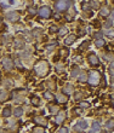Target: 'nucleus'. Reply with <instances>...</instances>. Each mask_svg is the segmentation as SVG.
<instances>
[{"label": "nucleus", "instance_id": "nucleus-9", "mask_svg": "<svg viewBox=\"0 0 114 133\" xmlns=\"http://www.w3.org/2000/svg\"><path fill=\"white\" fill-rule=\"evenodd\" d=\"M74 128L77 129V131H84V129H86L87 128V122L85 121V120H81V121H79L75 126H74Z\"/></svg>", "mask_w": 114, "mask_h": 133}, {"label": "nucleus", "instance_id": "nucleus-2", "mask_svg": "<svg viewBox=\"0 0 114 133\" xmlns=\"http://www.w3.org/2000/svg\"><path fill=\"white\" fill-rule=\"evenodd\" d=\"M70 5H72V0H57L55 4V9L57 12H63L69 9Z\"/></svg>", "mask_w": 114, "mask_h": 133}, {"label": "nucleus", "instance_id": "nucleus-39", "mask_svg": "<svg viewBox=\"0 0 114 133\" xmlns=\"http://www.w3.org/2000/svg\"><path fill=\"white\" fill-rule=\"evenodd\" d=\"M89 45V41H84L81 44V46H80V47H81V49H86V46Z\"/></svg>", "mask_w": 114, "mask_h": 133}, {"label": "nucleus", "instance_id": "nucleus-17", "mask_svg": "<svg viewBox=\"0 0 114 133\" xmlns=\"http://www.w3.org/2000/svg\"><path fill=\"white\" fill-rule=\"evenodd\" d=\"M78 80H79V82H86L87 80H89V76L86 75V73H80L79 74V76H78Z\"/></svg>", "mask_w": 114, "mask_h": 133}, {"label": "nucleus", "instance_id": "nucleus-32", "mask_svg": "<svg viewBox=\"0 0 114 133\" xmlns=\"http://www.w3.org/2000/svg\"><path fill=\"white\" fill-rule=\"evenodd\" d=\"M90 5H91L92 9H98V3H97L96 0H91V1H90Z\"/></svg>", "mask_w": 114, "mask_h": 133}, {"label": "nucleus", "instance_id": "nucleus-21", "mask_svg": "<svg viewBox=\"0 0 114 133\" xmlns=\"http://www.w3.org/2000/svg\"><path fill=\"white\" fill-rule=\"evenodd\" d=\"M105 40H103V39H96V41H95V45H96V47H103V46H105Z\"/></svg>", "mask_w": 114, "mask_h": 133}, {"label": "nucleus", "instance_id": "nucleus-37", "mask_svg": "<svg viewBox=\"0 0 114 133\" xmlns=\"http://www.w3.org/2000/svg\"><path fill=\"white\" fill-rule=\"evenodd\" d=\"M82 98V93H77L75 94V101H80Z\"/></svg>", "mask_w": 114, "mask_h": 133}, {"label": "nucleus", "instance_id": "nucleus-13", "mask_svg": "<svg viewBox=\"0 0 114 133\" xmlns=\"http://www.w3.org/2000/svg\"><path fill=\"white\" fill-rule=\"evenodd\" d=\"M9 98H10V96H9V92L7 91H4V90H3V91L0 92V102H1V103L6 102Z\"/></svg>", "mask_w": 114, "mask_h": 133}, {"label": "nucleus", "instance_id": "nucleus-44", "mask_svg": "<svg viewBox=\"0 0 114 133\" xmlns=\"http://www.w3.org/2000/svg\"><path fill=\"white\" fill-rule=\"evenodd\" d=\"M55 19H59V15H55Z\"/></svg>", "mask_w": 114, "mask_h": 133}, {"label": "nucleus", "instance_id": "nucleus-20", "mask_svg": "<svg viewBox=\"0 0 114 133\" xmlns=\"http://www.w3.org/2000/svg\"><path fill=\"white\" fill-rule=\"evenodd\" d=\"M11 109L10 108H4L3 109V111H1V115H3V117H9V116H11Z\"/></svg>", "mask_w": 114, "mask_h": 133}, {"label": "nucleus", "instance_id": "nucleus-1", "mask_svg": "<svg viewBox=\"0 0 114 133\" xmlns=\"http://www.w3.org/2000/svg\"><path fill=\"white\" fill-rule=\"evenodd\" d=\"M49 70H50V65H49V63L46 61H40V62H38L37 64L34 65V71H35V74L38 76L47 75Z\"/></svg>", "mask_w": 114, "mask_h": 133}, {"label": "nucleus", "instance_id": "nucleus-35", "mask_svg": "<svg viewBox=\"0 0 114 133\" xmlns=\"http://www.w3.org/2000/svg\"><path fill=\"white\" fill-rule=\"evenodd\" d=\"M67 55H68V50H67V49H63V50H61V56H62L63 58H66V57H67Z\"/></svg>", "mask_w": 114, "mask_h": 133}, {"label": "nucleus", "instance_id": "nucleus-43", "mask_svg": "<svg viewBox=\"0 0 114 133\" xmlns=\"http://www.w3.org/2000/svg\"><path fill=\"white\" fill-rule=\"evenodd\" d=\"M106 27H112V21H110V19L107 21V23H106Z\"/></svg>", "mask_w": 114, "mask_h": 133}, {"label": "nucleus", "instance_id": "nucleus-5", "mask_svg": "<svg viewBox=\"0 0 114 133\" xmlns=\"http://www.w3.org/2000/svg\"><path fill=\"white\" fill-rule=\"evenodd\" d=\"M1 65H3V68L5 70H11L12 67H14V62H12V59L10 57H4L1 59Z\"/></svg>", "mask_w": 114, "mask_h": 133}, {"label": "nucleus", "instance_id": "nucleus-23", "mask_svg": "<svg viewBox=\"0 0 114 133\" xmlns=\"http://www.w3.org/2000/svg\"><path fill=\"white\" fill-rule=\"evenodd\" d=\"M32 104L34 106H39V104H40V98L39 97H32Z\"/></svg>", "mask_w": 114, "mask_h": 133}, {"label": "nucleus", "instance_id": "nucleus-16", "mask_svg": "<svg viewBox=\"0 0 114 133\" xmlns=\"http://www.w3.org/2000/svg\"><path fill=\"white\" fill-rule=\"evenodd\" d=\"M62 92L66 93V94H72V92H73V86H72V85H69V83H67V85L63 87Z\"/></svg>", "mask_w": 114, "mask_h": 133}, {"label": "nucleus", "instance_id": "nucleus-7", "mask_svg": "<svg viewBox=\"0 0 114 133\" xmlns=\"http://www.w3.org/2000/svg\"><path fill=\"white\" fill-rule=\"evenodd\" d=\"M89 62H90V64L94 65V67L100 65V59H98V57H97L95 53H90V55H89Z\"/></svg>", "mask_w": 114, "mask_h": 133}, {"label": "nucleus", "instance_id": "nucleus-8", "mask_svg": "<svg viewBox=\"0 0 114 133\" xmlns=\"http://www.w3.org/2000/svg\"><path fill=\"white\" fill-rule=\"evenodd\" d=\"M33 121H34L37 125H40V126H46V125H47V121H46V119H45V117H43V116H40V115L34 116Z\"/></svg>", "mask_w": 114, "mask_h": 133}, {"label": "nucleus", "instance_id": "nucleus-12", "mask_svg": "<svg viewBox=\"0 0 114 133\" xmlns=\"http://www.w3.org/2000/svg\"><path fill=\"white\" fill-rule=\"evenodd\" d=\"M56 99L58 103H67L68 102V97L66 96V93H61L58 96H56Z\"/></svg>", "mask_w": 114, "mask_h": 133}, {"label": "nucleus", "instance_id": "nucleus-38", "mask_svg": "<svg viewBox=\"0 0 114 133\" xmlns=\"http://www.w3.org/2000/svg\"><path fill=\"white\" fill-rule=\"evenodd\" d=\"M59 133H68V128L67 127H62L59 129Z\"/></svg>", "mask_w": 114, "mask_h": 133}, {"label": "nucleus", "instance_id": "nucleus-4", "mask_svg": "<svg viewBox=\"0 0 114 133\" xmlns=\"http://www.w3.org/2000/svg\"><path fill=\"white\" fill-rule=\"evenodd\" d=\"M5 18L7 19L9 22L16 23L19 21V14L17 11H11V12H7V14L5 15Z\"/></svg>", "mask_w": 114, "mask_h": 133}, {"label": "nucleus", "instance_id": "nucleus-27", "mask_svg": "<svg viewBox=\"0 0 114 133\" xmlns=\"http://www.w3.org/2000/svg\"><path fill=\"white\" fill-rule=\"evenodd\" d=\"M81 9L85 10V11H87V10L92 9V7H91V5H90V3H82V4H81Z\"/></svg>", "mask_w": 114, "mask_h": 133}, {"label": "nucleus", "instance_id": "nucleus-36", "mask_svg": "<svg viewBox=\"0 0 114 133\" xmlns=\"http://www.w3.org/2000/svg\"><path fill=\"white\" fill-rule=\"evenodd\" d=\"M28 11H29V14H30V15H35L38 12L35 7H29V10H28Z\"/></svg>", "mask_w": 114, "mask_h": 133}, {"label": "nucleus", "instance_id": "nucleus-22", "mask_svg": "<svg viewBox=\"0 0 114 133\" xmlns=\"http://www.w3.org/2000/svg\"><path fill=\"white\" fill-rule=\"evenodd\" d=\"M14 115L16 117H19V116H22L23 115V109L22 108H16L14 110Z\"/></svg>", "mask_w": 114, "mask_h": 133}, {"label": "nucleus", "instance_id": "nucleus-40", "mask_svg": "<svg viewBox=\"0 0 114 133\" xmlns=\"http://www.w3.org/2000/svg\"><path fill=\"white\" fill-rule=\"evenodd\" d=\"M84 34H85V29L84 28H80L79 29V35H84Z\"/></svg>", "mask_w": 114, "mask_h": 133}, {"label": "nucleus", "instance_id": "nucleus-18", "mask_svg": "<svg viewBox=\"0 0 114 133\" xmlns=\"http://www.w3.org/2000/svg\"><path fill=\"white\" fill-rule=\"evenodd\" d=\"M106 128L108 131H113L114 129V119H110L106 122Z\"/></svg>", "mask_w": 114, "mask_h": 133}, {"label": "nucleus", "instance_id": "nucleus-41", "mask_svg": "<svg viewBox=\"0 0 114 133\" xmlns=\"http://www.w3.org/2000/svg\"><path fill=\"white\" fill-rule=\"evenodd\" d=\"M56 70H57V71H58V73H61V71H63L64 69H63V67H62V68H61V65H57V68H56Z\"/></svg>", "mask_w": 114, "mask_h": 133}, {"label": "nucleus", "instance_id": "nucleus-3", "mask_svg": "<svg viewBox=\"0 0 114 133\" xmlns=\"http://www.w3.org/2000/svg\"><path fill=\"white\" fill-rule=\"evenodd\" d=\"M100 80H101V74L97 70H91L89 73V80H87V82L90 83L91 86H97L100 83Z\"/></svg>", "mask_w": 114, "mask_h": 133}, {"label": "nucleus", "instance_id": "nucleus-10", "mask_svg": "<svg viewBox=\"0 0 114 133\" xmlns=\"http://www.w3.org/2000/svg\"><path fill=\"white\" fill-rule=\"evenodd\" d=\"M66 120V113L64 111H59L58 114L56 115V124L61 125Z\"/></svg>", "mask_w": 114, "mask_h": 133}, {"label": "nucleus", "instance_id": "nucleus-28", "mask_svg": "<svg viewBox=\"0 0 114 133\" xmlns=\"http://www.w3.org/2000/svg\"><path fill=\"white\" fill-rule=\"evenodd\" d=\"M109 74H110V76H112V79L114 80V61L109 65Z\"/></svg>", "mask_w": 114, "mask_h": 133}, {"label": "nucleus", "instance_id": "nucleus-14", "mask_svg": "<svg viewBox=\"0 0 114 133\" xmlns=\"http://www.w3.org/2000/svg\"><path fill=\"white\" fill-rule=\"evenodd\" d=\"M101 131V125L98 121H95L94 124H92V129L90 131V133H97Z\"/></svg>", "mask_w": 114, "mask_h": 133}, {"label": "nucleus", "instance_id": "nucleus-29", "mask_svg": "<svg viewBox=\"0 0 114 133\" xmlns=\"http://www.w3.org/2000/svg\"><path fill=\"white\" fill-rule=\"evenodd\" d=\"M106 35L109 38H114V29H108V30H106Z\"/></svg>", "mask_w": 114, "mask_h": 133}, {"label": "nucleus", "instance_id": "nucleus-31", "mask_svg": "<svg viewBox=\"0 0 114 133\" xmlns=\"http://www.w3.org/2000/svg\"><path fill=\"white\" fill-rule=\"evenodd\" d=\"M33 133H45V131H44L43 127H35L33 129Z\"/></svg>", "mask_w": 114, "mask_h": 133}, {"label": "nucleus", "instance_id": "nucleus-30", "mask_svg": "<svg viewBox=\"0 0 114 133\" xmlns=\"http://www.w3.org/2000/svg\"><path fill=\"white\" fill-rule=\"evenodd\" d=\"M49 30H50L51 34H54V33H58V32H59V29H58L57 27H56V26H51Z\"/></svg>", "mask_w": 114, "mask_h": 133}, {"label": "nucleus", "instance_id": "nucleus-11", "mask_svg": "<svg viewBox=\"0 0 114 133\" xmlns=\"http://www.w3.org/2000/svg\"><path fill=\"white\" fill-rule=\"evenodd\" d=\"M14 44H15V47L16 49H23V46H24V41H23V39H21V38H16Z\"/></svg>", "mask_w": 114, "mask_h": 133}, {"label": "nucleus", "instance_id": "nucleus-33", "mask_svg": "<svg viewBox=\"0 0 114 133\" xmlns=\"http://www.w3.org/2000/svg\"><path fill=\"white\" fill-rule=\"evenodd\" d=\"M67 28L66 27H62V28H59V32H58V34L59 35H64V34H67Z\"/></svg>", "mask_w": 114, "mask_h": 133}, {"label": "nucleus", "instance_id": "nucleus-42", "mask_svg": "<svg viewBox=\"0 0 114 133\" xmlns=\"http://www.w3.org/2000/svg\"><path fill=\"white\" fill-rule=\"evenodd\" d=\"M95 38H97V39H102V33H96Z\"/></svg>", "mask_w": 114, "mask_h": 133}, {"label": "nucleus", "instance_id": "nucleus-34", "mask_svg": "<svg viewBox=\"0 0 114 133\" xmlns=\"http://www.w3.org/2000/svg\"><path fill=\"white\" fill-rule=\"evenodd\" d=\"M113 57H114V56L112 55V53H106V55H105V59L106 61H112V59H113Z\"/></svg>", "mask_w": 114, "mask_h": 133}, {"label": "nucleus", "instance_id": "nucleus-6", "mask_svg": "<svg viewBox=\"0 0 114 133\" xmlns=\"http://www.w3.org/2000/svg\"><path fill=\"white\" fill-rule=\"evenodd\" d=\"M39 16H40L41 18H49L51 16V9L49 6H43L39 10Z\"/></svg>", "mask_w": 114, "mask_h": 133}, {"label": "nucleus", "instance_id": "nucleus-19", "mask_svg": "<svg viewBox=\"0 0 114 133\" xmlns=\"http://www.w3.org/2000/svg\"><path fill=\"white\" fill-rule=\"evenodd\" d=\"M109 14H110V11H109V9H108L107 6L102 7V9H101V11H100V15H101V16H103V17H107Z\"/></svg>", "mask_w": 114, "mask_h": 133}, {"label": "nucleus", "instance_id": "nucleus-15", "mask_svg": "<svg viewBox=\"0 0 114 133\" xmlns=\"http://www.w3.org/2000/svg\"><path fill=\"white\" fill-rule=\"evenodd\" d=\"M75 39H77V37L73 35V34H72V35H68V37L64 39V44H66V45H72V44L75 41Z\"/></svg>", "mask_w": 114, "mask_h": 133}, {"label": "nucleus", "instance_id": "nucleus-26", "mask_svg": "<svg viewBox=\"0 0 114 133\" xmlns=\"http://www.w3.org/2000/svg\"><path fill=\"white\" fill-rule=\"evenodd\" d=\"M79 106H80V109H86L90 106V103L89 102H80L79 103Z\"/></svg>", "mask_w": 114, "mask_h": 133}, {"label": "nucleus", "instance_id": "nucleus-24", "mask_svg": "<svg viewBox=\"0 0 114 133\" xmlns=\"http://www.w3.org/2000/svg\"><path fill=\"white\" fill-rule=\"evenodd\" d=\"M44 98H45V99H47V101L52 99V98H54V94H52V92H50V91L44 92Z\"/></svg>", "mask_w": 114, "mask_h": 133}, {"label": "nucleus", "instance_id": "nucleus-25", "mask_svg": "<svg viewBox=\"0 0 114 133\" xmlns=\"http://www.w3.org/2000/svg\"><path fill=\"white\" fill-rule=\"evenodd\" d=\"M79 73H80V69L74 68L73 70H72V73H70V76H72V78H77V76H79Z\"/></svg>", "mask_w": 114, "mask_h": 133}, {"label": "nucleus", "instance_id": "nucleus-45", "mask_svg": "<svg viewBox=\"0 0 114 133\" xmlns=\"http://www.w3.org/2000/svg\"><path fill=\"white\" fill-rule=\"evenodd\" d=\"M110 15H112V18L114 19V10H113V11H112V12H110Z\"/></svg>", "mask_w": 114, "mask_h": 133}]
</instances>
